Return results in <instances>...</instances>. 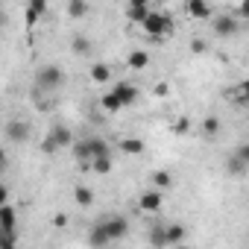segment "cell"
Wrapping results in <instances>:
<instances>
[{
    "mask_svg": "<svg viewBox=\"0 0 249 249\" xmlns=\"http://www.w3.org/2000/svg\"><path fill=\"white\" fill-rule=\"evenodd\" d=\"M73 202H76V205H82V208H88V205L94 202V194H91V188H85V185H76V188H73Z\"/></svg>",
    "mask_w": 249,
    "mask_h": 249,
    "instance_id": "18",
    "label": "cell"
},
{
    "mask_svg": "<svg viewBox=\"0 0 249 249\" xmlns=\"http://www.w3.org/2000/svg\"><path fill=\"white\" fill-rule=\"evenodd\" d=\"M88 150H91V161L103 159V156H111V150H108V144L103 138H88Z\"/></svg>",
    "mask_w": 249,
    "mask_h": 249,
    "instance_id": "16",
    "label": "cell"
},
{
    "mask_svg": "<svg viewBox=\"0 0 249 249\" xmlns=\"http://www.w3.org/2000/svg\"><path fill=\"white\" fill-rule=\"evenodd\" d=\"M150 243L153 246H164V229H153L150 231Z\"/></svg>",
    "mask_w": 249,
    "mask_h": 249,
    "instance_id": "28",
    "label": "cell"
},
{
    "mask_svg": "<svg viewBox=\"0 0 249 249\" xmlns=\"http://www.w3.org/2000/svg\"><path fill=\"white\" fill-rule=\"evenodd\" d=\"M214 33H217L220 38H229V36L237 33V21H234V18H217V21H214Z\"/></svg>",
    "mask_w": 249,
    "mask_h": 249,
    "instance_id": "12",
    "label": "cell"
},
{
    "mask_svg": "<svg viewBox=\"0 0 249 249\" xmlns=\"http://www.w3.org/2000/svg\"><path fill=\"white\" fill-rule=\"evenodd\" d=\"M138 208H141L144 214H156V211L161 208V194H159V191H153V188H150V191H144V194L138 196Z\"/></svg>",
    "mask_w": 249,
    "mask_h": 249,
    "instance_id": "9",
    "label": "cell"
},
{
    "mask_svg": "<svg viewBox=\"0 0 249 249\" xmlns=\"http://www.w3.org/2000/svg\"><path fill=\"white\" fill-rule=\"evenodd\" d=\"M120 150L126 153V156H141L144 153V141L141 138H123L120 141Z\"/></svg>",
    "mask_w": 249,
    "mask_h": 249,
    "instance_id": "19",
    "label": "cell"
},
{
    "mask_svg": "<svg viewBox=\"0 0 249 249\" xmlns=\"http://www.w3.org/2000/svg\"><path fill=\"white\" fill-rule=\"evenodd\" d=\"M153 94H156V97H170V85H167V82H156Z\"/></svg>",
    "mask_w": 249,
    "mask_h": 249,
    "instance_id": "29",
    "label": "cell"
},
{
    "mask_svg": "<svg viewBox=\"0 0 249 249\" xmlns=\"http://www.w3.org/2000/svg\"><path fill=\"white\" fill-rule=\"evenodd\" d=\"M62 147H73V132L68 126H62V123H56V126L47 132V138H44V150L47 153H56Z\"/></svg>",
    "mask_w": 249,
    "mask_h": 249,
    "instance_id": "4",
    "label": "cell"
},
{
    "mask_svg": "<svg viewBox=\"0 0 249 249\" xmlns=\"http://www.w3.org/2000/svg\"><path fill=\"white\" fill-rule=\"evenodd\" d=\"M36 85L44 88V91H56V88H62V85H65V73H62V68H56V65H44V68H38V71H36Z\"/></svg>",
    "mask_w": 249,
    "mask_h": 249,
    "instance_id": "3",
    "label": "cell"
},
{
    "mask_svg": "<svg viewBox=\"0 0 249 249\" xmlns=\"http://www.w3.org/2000/svg\"><path fill=\"white\" fill-rule=\"evenodd\" d=\"M88 3H85V0H71V3H68V15L71 18H85L88 15Z\"/></svg>",
    "mask_w": 249,
    "mask_h": 249,
    "instance_id": "22",
    "label": "cell"
},
{
    "mask_svg": "<svg viewBox=\"0 0 249 249\" xmlns=\"http://www.w3.org/2000/svg\"><path fill=\"white\" fill-rule=\"evenodd\" d=\"M191 50H194V53H202V50H205V44H202L199 38H194V41H191Z\"/></svg>",
    "mask_w": 249,
    "mask_h": 249,
    "instance_id": "33",
    "label": "cell"
},
{
    "mask_svg": "<svg viewBox=\"0 0 249 249\" xmlns=\"http://www.w3.org/2000/svg\"><path fill=\"white\" fill-rule=\"evenodd\" d=\"M100 106H103V108H106L108 114H114V111H120V108H123V106H120V100H117V97H114L111 91H108V94H103V100H100Z\"/></svg>",
    "mask_w": 249,
    "mask_h": 249,
    "instance_id": "24",
    "label": "cell"
},
{
    "mask_svg": "<svg viewBox=\"0 0 249 249\" xmlns=\"http://www.w3.org/2000/svg\"><path fill=\"white\" fill-rule=\"evenodd\" d=\"M3 205H9V188L0 185V208H3Z\"/></svg>",
    "mask_w": 249,
    "mask_h": 249,
    "instance_id": "31",
    "label": "cell"
},
{
    "mask_svg": "<svg viewBox=\"0 0 249 249\" xmlns=\"http://www.w3.org/2000/svg\"><path fill=\"white\" fill-rule=\"evenodd\" d=\"M53 226L65 229V226H68V214H56V217H53Z\"/></svg>",
    "mask_w": 249,
    "mask_h": 249,
    "instance_id": "32",
    "label": "cell"
},
{
    "mask_svg": "<svg viewBox=\"0 0 249 249\" xmlns=\"http://www.w3.org/2000/svg\"><path fill=\"white\" fill-rule=\"evenodd\" d=\"M6 170V153H3V147H0V173Z\"/></svg>",
    "mask_w": 249,
    "mask_h": 249,
    "instance_id": "34",
    "label": "cell"
},
{
    "mask_svg": "<svg viewBox=\"0 0 249 249\" xmlns=\"http://www.w3.org/2000/svg\"><path fill=\"white\" fill-rule=\"evenodd\" d=\"M18 246V234H0V249H15Z\"/></svg>",
    "mask_w": 249,
    "mask_h": 249,
    "instance_id": "27",
    "label": "cell"
},
{
    "mask_svg": "<svg viewBox=\"0 0 249 249\" xmlns=\"http://www.w3.org/2000/svg\"><path fill=\"white\" fill-rule=\"evenodd\" d=\"M0 27H6V12L0 9Z\"/></svg>",
    "mask_w": 249,
    "mask_h": 249,
    "instance_id": "35",
    "label": "cell"
},
{
    "mask_svg": "<svg viewBox=\"0 0 249 249\" xmlns=\"http://www.w3.org/2000/svg\"><path fill=\"white\" fill-rule=\"evenodd\" d=\"M185 226L182 223H176V226H167L164 229V243H170V246H182V240H185Z\"/></svg>",
    "mask_w": 249,
    "mask_h": 249,
    "instance_id": "13",
    "label": "cell"
},
{
    "mask_svg": "<svg viewBox=\"0 0 249 249\" xmlns=\"http://www.w3.org/2000/svg\"><path fill=\"white\" fill-rule=\"evenodd\" d=\"M246 91H249V85H246V82H237L231 91H226V97H231L237 106H246Z\"/></svg>",
    "mask_w": 249,
    "mask_h": 249,
    "instance_id": "21",
    "label": "cell"
},
{
    "mask_svg": "<svg viewBox=\"0 0 249 249\" xmlns=\"http://www.w3.org/2000/svg\"><path fill=\"white\" fill-rule=\"evenodd\" d=\"M173 249H188V246H173Z\"/></svg>",
    "mask_w": 249,
    "mask_h": 249,
    "instance_id": "36",
    "label": "cell"
},
{
    "mask_svg": "<svg viewBox=\"0 0 249 249\" xmlns=\"http://www.w3.org/2000/svg\"><path fill=\"white\" fill-rule=\"evenodd\" d=\"M141 27H144V33H147V36L161 38V36H167V33L173 30V18H170V15H164V12H156V9H153Z\"/></svg>",
    "mask_w": 249,
    "mask_h": 249,
    "instance_id": "2",
    "label": "cell"
},
{
    "mask_svg": "<svg viewBox=\"0 0 249 249\" xmlns=\"http://www.w3.org/2000/svg\"><path fill=\"white\" fill-rule=\"evenodd\" d=\"M111 94L120 100V106H123V108H126V106H132V103L138 100V88H135L132 82H117V85L111 88Z\"/></svg>",
    "mask_w": 249,
    "mask_h": 249,
    "instance_id": "7",
    "label": "cell"
},
{
    "mask_svg": "<svg viewBox=\"0 0 249 249\" xmlns=\"http://www.w3.org/2000/svg\"><path fill=\"white\" fill-rule=\"evenodd\" d=\"M126 65H129L132 71H144V68L150 65V53H147V50H132L129 59H126Z\"/></svg>",
    "mask_w": 249,
    "mask_h": 249,
    "instance_id": "14",
    "label": "cell"
},
{
    "mask_svg": "<svg viewBox=\"0 0 249 249\" xmlns=\"http://www.w3.org/2000/svg\"><path fill=\"white\" fill-rule=\"evenodd\" d=\"M202 132H205V135H217V132H220V120H217L214 114L202 120Z\"/></svg>",
    "mask_w": 249,
    "mask_h": 249,
    "instance_id": "25",
    "label": "cell"
},
{
    "mask_svg": "<svg viewBox=\"0 0 249 249\" xmlns=\"http://www.w3.org/2000/svg\"><path fill=\"white\" fill-rule=\"evenodd\" d=\"M111 167H114V164H111V156H103V159H94V161H91V170L100 173V176L111 173Z\"/></svg>",
    "mask_w": 249,
    "mask_h": 249,
    "instance_id": "23",
    "label": "cell"
},
{
    "mask_svg": "<svg viewBox=\"0 0 249 249\" xmlns=\"http://www.w3.org/2000/svg\"><path fill=\"white\" fill-rule=\"evenodd\" d=\"M0 234H18V214L12 205L0 208Z\"/></svg>",
    "mask_w": 249,
    "mask_h": 249,
    "instance_id": "8",
    "label": "cell"
},
{
    "mask_svg": "<svg viewBox=\"0 0 249 249\" xmlns=\"http://www.w3.org/2000/svg\"><path fill=\"white\" fill-rule=\"evenodd\" d=\"M88 73H91V79H94V82H100V85L111 79V71H108V65H103V62L91 65V71H88Z\"/></svg>",
    "mask_w": 249,
    "mask_h": 249,
    "instance_id": "20",
    "label": "cell"
},
{
    "mask_svg": "<svg viewBox=\"0 0 249 249\" xmlns=\"http://www.w3.org/2000/svg\"><path fill=\"white\" fill-rule=\"evenodd\" d=\"M170 185H173V176H170L167 170H156V173H153V191L161 194V191H167Z\"/></svg>",
    "mask_w": 249,
    "mask_h": 249,
    "instance_id": "17",
    "label": "cell"
},
{
    "mask_svg": "<svg viewBox=\"0 0 249 249\" xmlns=\"http://www.w3.org/2000/svg\"><path fill=\"white\" fill-rule=\"evenodd\" d=\"M126 231H129V223L123 220V217H106V220H100L91 229V246L94 249H106L111 240L126 237Z\"/></svg>",
    "mask_w": 249,
    "mask_h": 249,
    "instance_id": "1",
    "label": "cell"
},
{
    "mask_svg": "<svg viewBox=\"0 0 249 249\" xmlns=\"http://www.w3.org/2000/svg\"><path fill=\"white\" fill-rule=\"evenodd\" d=\"M185 9H188V15H191V18H196V21H205V18L211 15V6H208V3H202V0H188Z\"/></svg>",
    "mask_w": 249,
    "mask_h": 249,
    "instance_id": "11",
    "label": "cell"
},
{
    "mask_svg": "<svg viewBox=\"0 0 249 249\" xmlns=\"http://www.w3.org/2000/svg\"><path fill=\"white\" fill-rule=\"evenodd\" d=\"M3 132H6V138L9 141H15V144H27L30 141V123L27 120H21V117H12L6 126H3Z\"/></svg>",
    "mask_w": 249,
    "mask_h": 249,
    "instance_id": "6",
    "label": "cell"
},
{
    "mask_svg": "<svg viewBox=\"0 0 249 249\" xmlns=\"http://www.w3.org/2000/svg\"><path fill=\"white\" fill-rule=\"evenodd\" d=\"M188 129H191V120H188V117H182V120L176 123V126H173V132H176V135H185Z\"/></svg>",
    "mask_w": 249,
    "mask_h": 249,
    "instance_id": "30",
    "label": "cell"
},
{
    "mask_svg": "<svg viewBox=\"0 0 249 249\" xmlns=\"http://www.w3.org/2000/svg\"><path fill=\"white\" fill-rule=\"evenodd\" d=\"M226 170H229L231 176H246V170H249V144H240V147L234 150V156H229Z\"/></svg>",
    "mask_w": 249,
    "mask_h": 249,
    "instance_id": "5",
    "label": "cell"
},
{
    "mask_svg": "<svg viewBox=\"0 0 249 249\" xmlns=\"http://www.w3.org/2000/svg\"><path fill=\"white\" fill-rule=\"evenodd\" d=\"M44 12H47V3H44V0H30V3H27V24H36Z\"/></svg>",
    "mask_w": 249,
    "mask_h": 249,
    "instance_id": "15",
    "label": "cell"
},
{
    "mask_svg": "<svg viewBox=\"0 0 249 249\" xmlns=\"http://www.w3.org/2000/svg\"><path fill=\"white\" fill-rule=\"evenodd\" d=\"M150 12H153V6H150V3H144V0H135V3H129V6H126V15H129V21H132V24H144Z\"/></svg>",
    "mask_w": 249,
    "mask_h": 249,
    "instance_id": "10",
    "label": "cell"
},
{
    "mask_svg": "<svg viewBox=\"0 0 249 249\" xmlns=\"http://www.w3.org/2000/svg\"><path fill=\"white\" fill-rule=\"evenodd\" d=\"M88 50H91V41H88V38H82V36H76V38H73V53H76V56H82V53H88Z\"/></svg>",
    "mask_w": 249,
    "mask_h": 249,
    "instance_id": "26",
    "label": "cell"
}]
</instances>
